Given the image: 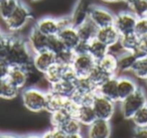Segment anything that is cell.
Returning <instances> with one entry per match:
<instances>
[{
	"label": "cell",
	"mask_w": 147,
	"mask_h": 138,
	"mask_svg": "<svg viewBox=\"0 0 147 138\" xmlns=\"http://www.w3.org/2000/svg\"><path fill=\"white\" fill-rule=\"evenodd\" d=\"M33 53L29 47L27 41L23 37L10 33V45L6 62L11 67H21L25 69L32 68Z\"/></svg>",
	"instance_id": "obj_1"
},
{
	"label": "cell",
	"mask_w": 147,
	"mask_h": 138,
	"mask_svg": "<svg viewBox=\"0 0 147 138\" xmlns=\"http://www.w3.org/2000/svg\"><path fill=\"white\" fill-rule=\"evenodd\" d=\"M47 92L35 87L23 88L21 92V101L25 109L33 113L45 111Z\"/></svg>",
	"instance_id": "obj_2"
},
{
	"label": "cell",
	"mask_w": 147,
	"mask_h": 138,
	"mask_svg": "<svg viewBox=\"0 0 147 138\" xmlns=\"http://www.w3.org/2000/svg\"><path fill=\"white\" fill-rule=\"evenodd\" d=\"M119 103H120V111L122 117L126 120H131L133 115L141 107L147 104L146 94L142 88L139 87L134 93L123 99Z\"/></svg>",
	"instance_id": "obj_3"
},
{
	"label": "cell",
	"mask_w": 147,
	"mask_h": 138,
	"mask_svg": "<svg viewBox=\"0 0 147 138\" xmlns=\"http://www.w3.org/2000/svg\"><path fill=\"white\" fill-rule=\"evenodd\" d=\"M31 19H32V12H31L30 8L24 2L20 1L14 12L4 22L7 29L10 32L15 33L24 28Z\"/></svg>",
	"instance_id": "obj_4"
},
{
	"label": "cell",
	"mask_w": 147,
	"mask_h": 138,
	"mask_svg": "<svg viewBox=\"0 0 147 138\" xmlns=\"http://www.w3.org/2000/svg\"><path fill=\"white\" fill-rule=\"evenodd\" d=\"M86 15L95 23L98 28L113 25L114 23V13L107 9L106 7L100 6V5H91L87 10Z\"/></svg>",
	"instance_id": "obj_5"
},
{
	"label": "cell",
	"mask_w": 147,
	"mask_h": 138,
	"mask_svg": "<svg viewBox=\"0 0 147 138\" xmlns=\"http://www.w3.org/2000/svg\"><path fill=\"white\" fill-rule=\"evenodd\" d=\"M115 102L109 100L108 98L101 96L97 93L95 96V99L93 101L92 107L96 114V117L98 119L103 120H109L110 121L113 118L116 111V106H115Z\"/></svg>",
	"instance_id": "obj_6"
},
{
	"label": "cell",
	"mask_w": 147,
	"mask_h": 138,
	"mask_svg": "<svg viewBox=\"0 0 147 138\" xmlns=\"http://www.w3.org/2000/svg\"><path fill=\"white\" fill-rule=\"evenodd\" d=\"M137 17L129 11H121V12L115 14L114 25L120 35L127 34V33L134 32L135 24H136Z\"/></svg>",
	"instance_id": "obj_7"
},
{
	"label": "cell",
	"mask_w": 147,
	"mask_h": 138,
	"mask_svg": "<svg viewBox=\"0 0 147 138\" xmlns=\"http://www.w3.org/2000/svg\"><path fill=\"white\" fill-rule=\"evenodd\" d=\"M97 62L89 53L75 55L71 67L77 73L78 77H88L92 70L96 67Z\"/></svg>",
	"instance_id": "obj_8"
},
{
	"label": "cell",
	"mask_w": 147,
	"mask_h": 138,
	"mask_svg": "<svg viewBox=\"0 0 147 138\" xmlns=\"http://www.w3.org/2000/svg\"><path fill=\"white\" fill-rule=\"evenodd\" d=\"M49 37L41 33L35 26L30 29L26 41L32 53L49 51Z\"/></svg>",
	"instance_id": "obj_9"
},
{
	"label": "cell",
	"mask_w": 147,
	"mask_h": 138,
	"mask_svg": "<svg viewBox=\"0 0 147 138\" xmlns=\"http://www.w3.org/2000/svg\"><path fill=\"white\" fill-rule=\"evenodd\" d=\"M55 63V55L51 51H43L33 53L32 68L40 74H45Z\"/></svg>",
	"instance_id": "obj_10"
},
{
	"label": "cell",
	"mask_w": 147,
	"mask_h": 138,
	"mask_svg": "<svg viewBox=\"0 0 147 138\" xmlns=\"http://www.w3.org/2000/svg\"><path fill=\"white\" fill-rule=\"evenodd\" d=\"M87 133L90 138H109L112 134V126L109 120L97 118L91 125L88 126Z\"/></svg>",
	"instance_id": "obj_11"
},
{
	"label": "cell",
	"mask_w": 147,
	"mask_h": 138,
	"mask_svg": "<svg viewBox=\"0 0 147 138\" xmlns=\"http://www.w3.org/2000/svg\"><path fill=\"white\" fill-rule=\"evenodd\" d=\"M34 26L47 37L57 35L61 30V24H59V18L51 16H45L42 18H39L34 23Z\"/></svg>",
	"instance_id": "obj_12"
},
{
	"label": "cell",
	"mask_w": 147,
	"mask_h": 138,
	"mask_svg": "<svg viewBox=\"0 0 147 138\" xmlns=\"http://www.w3.org/2000/svg\"><path fill=\"white\" fill-rule=\"evenodd\" d=\"M76 28L81 41L90 43L91 41L96 39L98 27L90 18L87 17V15L79 23H76Z\"/></svg>",
	"instance_id": "obj_13"
},
{
	"label": "cell",
	"mask_w": 147,
	"mask_h": 138,
	"mask_svg": "<svg viewBox=\"0 0 147 138\" xmlns=\"http://www.w3.org/2000/svg\"><path fill=\"white\" fill-rule=\"evenodd\" d=\"M97 93L101 96L108 98L109 100L119 103L118 88H117V76L109 77L103 84L97 88Z\"/></svg>",
	"instance_id": "obj_14"
},
{
	"label": "cell",
	"mask_w": 147,
	"mask_h": 138,
	"mask_svg": "<svg viewBox=\"0 0 147 138\" xmlns=\"http://www.w3.org/2000/svg\"><path fill=\"white\" fill-rule=\"evenodd\" d=\"M117 88H118L119 102L133 94L139 88L134 79L127 76H117Z\"/></svg>",
	"instance_id": "obj_15"
},
{
	"label": "cell",
	"mask_w": 147,
	"mask_h": 138,
	"mask_svg": "<svg viewBox=\"0 0 147 138\" xmlns=\"http://www.w3.org/2000/svg\"><path fill=\"white\" fill-rule=\"evenodd\" d=\"M29 69L21 67H11L9 75L7 77L6 81H8L10 84L21 90L25 88L29 78Z\"/></svg>",
	"instance_id": "obj_16"
},
{
	"label": "cell",
	"mask_w": 147,
	"mask_h": 138,
	"mask_svg": "<svg viewBox=\"0 0 147 138\" xmlns=\"http://www.w3.org/2000/svg\"><path fill=\"white\" fill-rule=\"evenodd\" d=\"M96 39L105 43L108 47H110L119 43L120 33L118 32L114 25H109V26L98 28Z\"/></svg>",
	"instance_id": "obj_17"
},
{
	"label": "cell",
	"mask_w": 147,
	"mask_h": 138,
	"mask_svg": "<svg viewBox=\"0 0 147 138\" xmlns=\"http://www.w3.org/2000/svg\"><path fill=\"white\" fill-rule=\"evenodd\" d=\"M57 37L61 39L65 47L69 49H74L81 41L76 25H69V26H65L61 28Z\"/></svg>",
	"instance_id": "obj_18"
},
{
	"label": "cell",
	"mask_w": 147,
	"mask_h": 138,
	"mask_svg": "<svg viewBox=\"0 0 147 138\" xmlns=\"http://www.w3.org/2000/svg\"><path fill=\"white\" fill-rule=\"evenodd\" d=\"M67 101V98L57 94V92L49 89L47 91V100H45V111L49 114L53 113L55 111L63 109L65 107V102Z\"/></svg>",
	"instance_id": "obj_19"
},
{
	"label": "cell",
	"mask_w": 147,
	"mask_h": 138,
	"mask_svg": "<svg viewBox=\"0 0 147 138\" xmlns=\"http://www.w3.org/2000/svg\"><path fill=\"white\" fill-rule=\"evenodd\" d=\"M98 67H100L104 72L110 76H118V59L117 55L110 53L104 55L102 59L97 62Z\"/></svg>",
	"instance_id": "obj_20"
},
{
	"label": "cell",
	"mask_w": 147,
	"mask_h": 138,
	"mask_svg": "<svg viewBox=\"0 0 147 138\" xmlns=\"http://www.w3.org/2000/svg\"><path fill=\"white\" fill-rule=\"evenodd\" d=\"M139 41H140V37L137 35L135 32H130L127 34L120 35L119 45L124 51L134 53L138 55Z\"/></svg>",
	"instance_id": "obj_21"
},
{
	"label": "cell",
	"mask_w": 147,
	"mask_h": 138,
	"mask_svg": "<svg viewBox=\"0 0 147 138\" xmlns=\"http://www.w3.org/2000/svg\"><path fill=\"white\" fill-rule=\"evenodd\" d=\"M49 89L57 92L59 95L63 96L65 98H67V99L73 98V96L76 93V85H75V83L63 79L53 84V85H49Z\"/></svg>",
	"instance_id": "obj_22"
},
{
	"label": "cell",
	"mask_w": 147,
	"mask_h": 138,
	"mask_svg": "<svg viewBox=\"0 0 147 138\" xmlns=\"http://www.w3.org/2000/svg\"><path fill=\"white\" fill-rule=\"evenodd\" d=\"M138 55L134 53L124 51L117 57L118 59V73H130Z\"/></svg>",
	"instance_id": "obj_23"
},
{
	"label": "cell",
	"mask_w": 147,
	"mask_h": 138,
	"mask_svg": "<svg viewBox=\"0 0 147 138\" xmlns=\"http://www.w3.org/2000/svg\"><path fill=\"white\" fill-rule=\"evenodd\" d=\"M82 124L75 117H71L65 124L61 129L67 135V138H82Z\"/></svg>",
	"instance_id": "obj_24"
},
{
	"label": "cell",
	"mask_w": 147,
	"mask_h": 138,
	"mask_svg": "<svg viewBox=\"0 0 147 138\" xmlns=\"http://www.w3.org/2000/svg\"><path fill=\"white\" fill-rule=\"evenodd\" d=\"M75 118H77L83 126H87V127L89 125H91L97 119L96 114H95V111L93 109L92 105L80 106Z\"/></svg>",
	"instance_id": "obj_25"
},
{
	"label": "cell",
	"mask_w": 147,
	"mask_h": 138,
	"mask_svg": "<svg viewBox=\"0 0 147 138\" xmlns=\"http://www.w3.org/2000/svg\"><path fill=\"white\" fill-rule=\"evenodd\" d=\"M109 53V47L105 43L100 41L99 39H94L89 43L88 47V53L95 60L98 62L100 59H102L106 53Z\"/></svg>",
	"instance_id": "obj_26"
},
{
	"label": "cell",
	"mask_w": 147,
	"mask_h": 138,
	"mask_svg": "<svg viewBox=\"0 0 147 138\" xmlns=\"http://www.w3.org/2000/svg\"><path fill=\"white\" fill-rule=\"evenodd\" d=\"M65 68V66L61 65V64L55 62V63L43 74V77H45V79L47 80V82L49 85H53V84L57 83V82L61 81V80L63 79Z\"/></svg>",
	"instance_id": "obj_27"
},
{
	"label": "cell",
	"mask_w": 147,
	"mask_h": 138,
	"mask_svg": "<svg viewBox=\"0 0 147 138\" xmlns=\"http://www.w3.org/2000/svg\"><path fill=\"white\" fill-rule=\"evenodd\" d=\"M131 74L139 80H145L147 78V55H138L131 69Z\"/></svg>",
	"instance_id": "obj_28"
},
{
	"label": "cell",
	"mask_w": 147,
	"mask_h": 138,
	"mask_svg": "<svg viewBox=\"0 0 147 138\" xmlns=\"http://www.w3.org/2000/svg\"><path fill=\"white\" fill-rule=\"evenodd\" d=\"M19 3L20 0H6L2 4H0V18L3 21L7 20L17 8Z\"/></svg>",
	"instance_id": "obj_29"
},
{
	"label": "cell",
	"mask_w": 147,
	"mask_h": 138,
	"mask_svg": "<svg viewBox=\"0 0 147 138\" xmlns=\"http://www.w3.org/2000/svg\"><path fill=\"white\" fill-rule=\"evenodd\" d=\"M128 7L137 18L147 16V0H134L128 3Z\"/></svg>",
	"instance_id": "obj_30"
},
{
	"label": "cell",
	"mask_w": 147,
	"mask_h": 138,
	"mask_svg": "<svg viewBox=\"0 0 147 138\" xmlns=\"http://www.w3.org/2000/svg\"><path fill=\"white\" fill-rule=\"evenodd\" d=\"M109 77H111L110 75L104 72L100 67H98V65H96V67L92 70L90 74H89L88 78L90 79V81L93 83V85L96 88H98L101 84H103Z\"/></svg>",
	"instance_id": "obj_31"
},
{
	"label": "cell",
	"mask_w": 147,
	"mask_h": 138,
	"mask_svg": "<svg viewBox=\"0 0 147 138\" xmlns=\"http://www.w3.org/2000/svg\"><path fill=\"white\" fill-rule=\"evenodd\" d=\"M71 117V116L69 115L65 109H61V110H59V111H55V112H53V113H51L49 121H51V126L61 128L63 124H65Z\"/></svg>",
	"instance_id": "obj_32"
},
{
	"label": "cell",
	"mask_w": 147,
	"mask_h": 138,
	"mask_svg": "<svg viewBox=\"0 0 147 138\" xmlns=\"http://www.w3.org/2000/svg\"><path fill=\"white\" fill-rule=\"evenodd\" d=\"M75 85H76V92H82V93L97 92V88L93 85L88 77H78L75 82Z\"/></svg>",
	"instance_id": "obj_33"
},
{
	"label": "cell",
	"mask_w": 147,
	"mask_h": 138,
	"mask_svg": "<svg viewBox=\"0 0 147 138\" xmlns=\"http://www.w3.org/2000/svg\"><path fill=\"white\" fill-rule=\"evenodd\" d=\"M19 93V89H17L15 86L10 84L8 81L4 80L2 85V89H1V94H0V98L4 100H12L17 97Z\"/></svg>",
	"instance_id": "obj_34"
},
{
	"label": "cell",
	"mask_w": 147,
	"mask_h": 138,
	"mask_svg": "<svg viewBox=\"0 0 147 138\" xmlns=\"http://www.w3.org/2000/svg\"><path fill=\"white\" fill-rule=\"evenodd\" d=\"M96 95H97V92H89V93L76 92L75 95L73 96V98H71V99H73L74 101L80 106L92 105Z\"/></svg>",
	"instance_id": "obj_35"
},
{
	"label": "cell",
	"mask_w": 147,
	"mask_h": 138,
	"mask_svg": "<svg viewBox=\"0 0 147 138\" xmlns=\"http://www.w3.org/2000/svg\"><path fill=\"white\" fill-rule=\"evenodd\" d=\"M74 57H75V53H74L73 49L65 47V49H63L61 51L55 55V62L65 66V67H67V66H71Z\"/></svg>",
	"instance_id": "obj_36"
},
{
	"label": "cell",
	"mask_w": 147,
	"mask_h": 138,
	"mask_svg": "<svg viewBox=\"0 0 147 138\" xmlns=\"http://www.w3.org/2000/svg\"><path fill=\"white\" fill-rule=\"evenodd\" d=\"M135 127H147V104L141 107L131 118Z\"/></svg>",
	"instance_id": "obj_37"
},
{
	"label": "cell",
	"mask_w": 147,
	"mask_h": 138,
	"mask_svg": "<svg viewBox=\"0 0 147 138\" xmlns=\"http://www.w3.org/2000/svg\"><path fill=\"white\" fill-rule=\"evenodd\" d=\"M65 49V45H63V43L61 41V39L57 35L49 37V51H51V53L57 55V53H59V51H61Z\"/></svg>",
	"instance_id": "obj_38"
},
{
	"label": "cell",
	"mask_w": 147,
	"mask_h": 138,
	"mask_svg": "<svg viewBox=\"0 0 147 138\" xmlns=\"http://www.w3.org/2000/svg\"><path fill=\"white\" fill-rule=\"evenodd\" d=\"M9 45H10V33L9 34H4L3 33L0 37V60L6 61Z\"/></svg>",
	"instance_id": "obj_39"
},
{
	"label": "cell",
	"mask_w": 147,
	"mask_h": 138,
	"mask_svg": "<svg viewBox=\"0 0 147 138\" xmlns=\"http://www.w3.org/2000/svg\"><path fill=\"white\" fill-rule=\"evenodd\" d=\"M134 32L139 37H143V35L147 34V16L137 18Z\"/></svg>",
	"instance_id": "obj_40"
},
{
	"label": "cell",
	"mask_w": 147,
	"mask_h": 138,
	"mask_svg": "<svg viewBox=\"0 0 147 138\" xmlns=\"http://www.w3.org/2000/svg\"><path fill=\"white\" fill-rule=\"evenodd\" d=\"M41 136L45 138H67V135L61 128L53 127V126H51V129L45 131Z\"/></svg>",
	"instance_id": "obj_41"
},
{
	"label": "cell",
	"mask_w": 147,
	"mask_h": 138,
	"mask_svg": "<svg viewBox=\"0 0 147 138\" xmlns=\"http://www.w3.org/2000/svg\"><path fill=\"white\" fill-rule=\"evenodd\" d=\"M11 66L4 60H0V80H6L10 72Z\"/></svg>",
	"instance_id": "obj_42"
},
{
	"label": "cell",
	"mask_w": 147,
	"mask_h": 138,
	"mask_svg": "<svg viewBox=\"0 0 147 138\" xmlns=\"http://www.w3.org/2000/svg\"><path fill=\"white\" fill-rule=\"evenodd\" d=\"M88 47H89V43L87 41H81L78 43L75 49H73L75 55H82V53H88Z\"/></svg>",
	"instance_id": "obj_43"
},
{
	"label": "cell",
	"mask_w": 147,
	"mask_h": 138,
	"mask_svg": "<svg viewBox=\"0 0 147 138\" xmlns=\"http://www.w3.org/2000/svg\"><path fill=\"white\" fill-rule=\"evenodd\" d=\"M147 55V34L140 37V41H139L138 55Z\"/></svg>",
	"instance_id": "obj_44"
},
{
	"label": "cell",
	"mask_w": 147,
	"mask_h": 138,
	"mask_svg": "<svg viewBox=\"0 0 147 138\" xmlns=\"http://www.w3.org/2000/svg\"><path fill=\"white\" fill-rule=\"evenodd\" d=\"M133 135L136 138H147V127H135Z\"/></svg>",
	"instance_id": "obj_45"
},
{
	"label": "cell",
	"mask_w": 147,
	"mask_h": 138,
	"mask_svg": "<svg viewBox=\"0 0 147 138\" xmlns=\"http://www.w3.org/2000/svg\"><path fill=\"white\" fill-rule=\"evenodd\" d=\"M105 3H117V2H123V0H101Z\"/></svg>",
	"instance_id": "obj_46"
},
{
	"label": "cell",
	"mask_w": 147,
	"mask_h": 138,
	"mask_svg": "<svg viewBox=\"0 0 147 138\" xmlns=\"http://www.w3.org/2000/svg\"><path fill=\"white\" fill-rule=\"evenodd\" d=\"M3 80H0V94H1V89H2V85H3Z\"/></svg>",
	"instance_id": "obj_47"
},
{
	"label": "cell",
	"mask_w": 147,
	"mask_h": 138,
	"mask_svg": "<svg viewBox=\"0 0 147 138\" xmlns=\"http://www.w3.org/2000/svg\"><path fill=\"white\" fill-rule=\"evenodd\" d=\"M132 1H134V0H123V2H125L126 4H128V3L132 2Z\"/></svg>",
	"instance_id": "obj_48"
},
{
	"label": "cell",
	"mask_w": 147,
	"mask_h": 138,
	"mask_svg": "<svg viewBox=\"0 0 147 138\" xmlns=\"http://www.w3.org/2000/svg\"><path fill=\"white\" fill-rule=\"evenodd\" d=\"M29 1H31V2H38L40 0H29Z\"/></svg>",
	"instance_id": "obj_49"
},
{
	"label": "cell",
	"mask_w": 147,
	"mask_h": 138,
	"mask_svg": "<svg viewBox=\"0 0 147 138\" xmlns=\"http://www.w3.org/2000/svg\"><path fill=\"white\" fill-rule=\"evenodd\" d=\"M5 1H6V0H0V4H2V3L5 2Z\"/></svg>",
	"instance_id": "obj_50"
},
{
	"label": "cell",
	"mask_w": 147,
	"mask_h": 138,
	"mask_svg": "<svg viewBox=\"0 0 147 138\" xmlns=\"http://www.w3.org/2000/svg\"><path fill=\"white\" fill-rule=\"evenodd\" d=\"M3 34V32H2V30H1V28H0V37Z\"/></svg>",
	"instance_id": "obj_51"
},
{
	"label": "cell",
	"mask_w": 147,
	"mask_h": 138,
	"mask_svg": "<svg viewBox=\"0 0 147 138\" xmlns=\"http://www.w3.org/2000/svg\"><path fill=\"white\" fill-rule=\"evenodd\" d=\"M144 81H145V83H146V85H147V78H146V79L144 80Z\"/></svg>",
	"instance_id": "obj_52"
},
{
	"label": "cell",
	"mask_w": 147,
	"mask_h": 138,
	"mask_svg": "<svg viewBox=\"0 0 147 138\" xmlns=\"http://www.w3.org/2000/svg\"></svg>",
	"instance_id": "obj_53"
}]
</instances>
